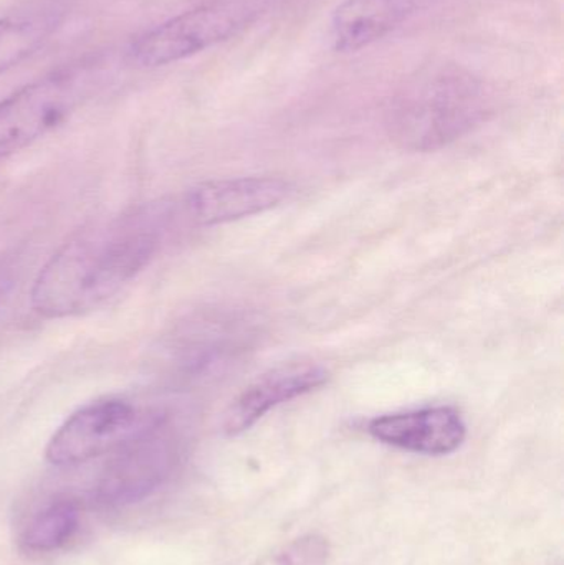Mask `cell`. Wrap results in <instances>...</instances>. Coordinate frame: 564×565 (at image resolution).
<instances>
[{"mask_svg": "<svg viewBox=\"0 0 564 565\" xmlns=\"http://www.w3.org/2000/svg\"><path fill=\"white\" fill-rule=\"evenodd\" d=\"M88 63L43 76L0 102V161L29 148L58 128L88 96L93 85Z\"/></svg>", "mask_w": 564, "mask_h": 565, "instance_id": "obj_4", "label": "cell"}, {"mask_svg": "<svg viewBox=\"0 0 564 565\" xmlns=\"http://www.w3.org/2000/svg\"><path fill=\"white\" fill-rule=\"evenodd\" d=\"M257 13V0H205L139 35L129 45V60L142 68L181 62L231 39Z\"/></svg>", "mask_w": 564, "mask_h": 565, "instance_id": "obj_5", "label": "cell"}, {"mask_svg": "<svg viewBox=\"0 0 564 565\" xmlns=\"http://www.w3.org/2000/svg\"><path fill=\"white\" fill-rule=\"evenodd\" d=\"M168 214L146 207L66 242L33 281L30 306L46 319L72 318L108 301L152 260Z\"/></svg>", "mask_w": 564, "mask_h": 565, "instance_id": "obj_1", "label": "cell"}, {"mask_svg": "<svg viewBox=\"0 0 564 565\" xmlns=\"http://www.w3.org/2000/svg\"><path fill=\"white\" fill-rule=\"evenodd\" d=\"M368 431L374 440L427 457H444L462 447L466 422L453 407H426L373 418Z\"/></svg>", "mask_w": 564, "mask_h": 565, "instance_id": "obj_9", "label": "cell"}, {"mask_svg": "<svg viewBox=\"0 0 564 565\" xmlns=\"http://www.w3.org/2000/svg\"><path fill=\"white\" fill-rule=\"evenodd\" d=\"M182 441L166 418L155 417L139 434L116 448L98 483L106 504L142 500L158 490L181 460Z\"/></svg>", "mask_w": 564, "mask_h": 565, "instance_id": "obj_6", "label": "cell"}, {"mask_svg": "<svg viewBox=\"0 0 564 565\" xmlns=\"http://www.w3.org/2000/svg\"><path fill=\"white\" fill-rule=\"evenodd\" d=\"M492 108L486 83L456 63H430L391 96L386 129L411 152L439 151L477 128Z\"/></svg>", "mask_w": 564, "mask_h": 565, "instance_id": "obj_2", "label": "cell"}, {"mask_svg": "<svg viewBox=\"0 0 564 565\" xmlns=\"http://www.w3.org/2000/svg\"><path fill=\"white\" fill-rule=\"evenodd\" d=\"M152 418L125 398L106 397L89 402L70 415L46 445L45 457L55 467L85 463L116 450L135 437Z\"/></svg>", "mask_w": 564, "mask_h": 565, "instance_id": "obj_7", "label": "cell"}, {"mask_svg": "<svg viewBox=\"0 0 564 565\" xmlns=\"http://www.w3.org/2000/svg\"><path fill=\"white\" fill-rule=\"evenodd\" d=\"M288 194L290 184L284 179H217L189 189L184 207L192 222L202 227H214L264 214L280 205Z\"/></svg>", "mask_w": 564, "mask_h": 565, "instance_id": "obj_8", "label": "cell"}, {"mask_svg": "<svg viewBox=\"0 0 564 565\" xmlns=\"http://www.w3.org/2000/svg\"><path fill=\"white\" fill-rule=\"evenodd\" d=\"M79 510L73 501H56L36 514L25 533L23 544L36 553H50L65 546L78 530Z\"/></svg>", "mask_w": 564, "mask_h": 565, "instance_id": "obj_12", "label": "cell"}, {"mask_svg": "<svg viewBox=\"0 0 564 565\" xmlns=\"http://www.w3.org/2000/svg\"><path fill=\"white\" fill-rule=\"evenodd\" d=\"M257 328L237 311L201 312L181 322L161 345V367L175 384L204 381L224 372L254 344Z\"/></svg>", "mask_w": 564, "mask_h": 565, "instance_id": "obj_3", "label": "cell"}, {"mask_svg": "<svg viewBox=\"0 0 564 565\" xmlns=\"http://www.w3.org/2000/svg\"><path fill=\"white\" fill-rule=\"evenodd\" d=\"M45 33V23L35 20H0V75L30 55Z\"/></svg>", "mask_w": 564, "mask_h": 565, "instance_id": "obj_13", "label": "cell"}, {"mask_svg": "<svg viewBox=\"0 0 564 565\" xmlns=\"http://www.w3.org/2000/svg\"><path fill=\"white\" fill-rule=\"evenodd\" d=\"M328 379V369L315 362H294L272 369L248 385L225 412L224 434L228 437L244 434L278 405L317 391Z\"/></svg>", "mask_w": 564, "mask_h": 565, "instance_id": "obj_10", "label": "cell"}, {"mask_svg": "<svg viewBox=\"0 0 564 565\" xmlns=\"http://www.w3.org/2000/svg\"><path fill=\"white\" fill-rule=\"evenodd\" d=\"M3 292H6V289H3V282L0 281V298H2Z\"/></svg>", "mask_w": 564, "mask_h": 565, "instance_id": "obj_15", "label": "cell"}, {"mask_svg": "<svg viewBox=\"0 0 564 565\" xmlns=\"http://www.w3.org/2000/svg\"><path fill=\"white\" fill-rule=\"evenodd\" d=\"M419 0H344L331 15V40L338 52H358L403 25Z\"/></svg>", "mask_w": 564, "mask_h": 565, "instance_id": "obj_11", "label": "cell"}, {"mask_svg": "<svg viewBox=\"0 0 564 565\" xmlns=\"http://www.w3.org/2000/svg\"><path fill=\"white\" fill-rule=\"evenodd\" d=\"M330 557V544L318 534H308L294 541L278 556V565H324Z\"/></svg>", "mask_w": 564, "mask_h": 565, "instance_id": "obj_14", "label": "cell"}]
</instances>
